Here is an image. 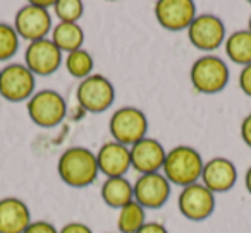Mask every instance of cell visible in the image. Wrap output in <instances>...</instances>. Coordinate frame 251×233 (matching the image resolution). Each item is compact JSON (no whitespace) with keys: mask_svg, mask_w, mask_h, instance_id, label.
<instances>
[{"mask_svg":"<svg viewBox=\"0 0 251 233\" xmlns=\"http://www.w3.org/2000/svg\"><path fill=\"white\" fill-rule=\"evenodd\" d=\"M0 69H2V67H0Z\"/></svg>","mask_w":251,"mask_h":233,"instance_id":"34","label":"cell"},{"mask_svg":"<svg viewBox=\"0 0 251 233\" xmlns=\"http://www.w3.org/2000/svg\"><path fill=\"white\" fill-rule=\"evenodd\" d=\"M177 208L186 219L200 223L213 214L217 208V199L215 194L208 191L201 182H196L181 189L177 195Z\"/></svg>","mask_w":251,"mask_h":233,"instance_id":"10","label":"cell"},{"mask_svg":"<svg viewBox=\"0 0 251 233\" xmlns=\"http://www.w3.org/2000/svg\"><path fill=\"white\" fill-rule=\"evenodd\" d=\"M150 122L143 110L133 105H126L112 111L108 120V132L112 141L131 148L148 136Z\"/></svg>","mask_w":251,"mask_h":233,"instance_id":"6","label":"cell"},{"mask_svg":"<svg viewBox=\"0 0 251 233\" xmlns=\"http://www.w3.org/2000/svg\"><path fill=\"white\" fill-rule=\"evenodd\" d=\"M147 223V209L131 201L117 211V233H136Z\"/></svg>","mask_w":251,"mask_h":233,"instance_id":"22","label":"cell"},{"mask_svg":"<svg viewBox=\"0 0 251 233\" xmlns=\"http://www.w3.org/2000/svg\"><path fill=\"white\" fill-rule=\"evenodd\" d=\"M25 233H59V228L47 219H33L31 225L25 230Z\"/></svg>","mask_w":251,"mask_h":233,"instance_id":"25","label":"cell"},{"mask_svg":"<svg viewBox=\"0 0 251 233\" xmlns=\"http://www.w3.org/2000/svg\"><path fill=\"white\" fill-rule=\"evenodd\" d=\"M55 0H29L28 4L18 9L14 16L16 33L21 40H26L28 43L38 42V40L49 38L53 28L52 9Z\"/></svg>","mask_w":251,"mask_h":233,"instance_id":"3","label":"cell"},{"mask_svg":"<svg viewBox=\"0 0 251 233\" xmlns=\"http://www.w3.org/2000/svg\"><path fill=\"white\" fill-rule=\"evenodd\" d=\"M248 4H250V5H251V0H250V2H248Z\"/></svg>","mask_w":251,"mask_h":233,"instance_id":"32","label":"cell"},{"mask_svg":"<svg viewBox=\"0 0 251 233\" xmlns=\"http://www.w3.org/2000/svg\"><path fill=\"white\" fill-rule=\"evenodd\" d=\"M52 12L59 22H79L84 14V4L81 0H55Z\"/></svg>","mask_w":251,"mask_h":233,"instance_id":"24","label":"cell"},{"mask_svg":"<svg viewBox=\"0 0 251 233\" xmlns=\"http://www.w3.org/2000/svg\"><path fill=\"white\" fill-rule=\"evenodd\" d=\"M95 154H97L98 171L105 178L126 177V173L131 170V153L129 148L124 144L110 139L101 144Z\"/></svg>","mask_w":251,"mask_h":233,"instance_id":"16","label":"cell"},{"mask_svg":"<svg viewBox=\"0 0 251 233\" xmlns=\"http://www.w3.org/2000/svg\"><path fill=\"white\" fill-rule=\"evenodd\" d=\"M100 195H101V201L105 202V206L119 211L126 204H129L131 201H134L133 182L127 177L105 178L100 187Z\"/></svg>","mask_w":251,"mask_h":233,"instance_id":"18","label":"cell"},{"mask_svg":"<svg viewBox=\"0 0 251 233\" xmlns=\"http://www.w3.org/2000/svg\"><path fill=\"white\" fill-rule=\"evenodd\" d=\"M36 93V76L25 62H9L0 69V98L9 103L28 101Z\"/></svg>","mask_w":251,"mask_h":233,"instance_id":"8","label":"cell"},{"mask_svg":"<svg viewBox=\"0 0 251 233\" xmlns=\"http://www.w3.org/2000/svg\"><path fill=\"white\" fill-rule=\"evenodd\" d=\"M186 35H188V42L191 43V46H195L205 55V53H213L220 46H224L227 29L219 16L205 12V14L196 16L195 21L186 29Z\"/></svg>","mask_w":251,"mask_h":233,"instance_id":"9","label":"cell"},{"mask_svg":"<svg viewBox=\"0 0 251 233\" xmlns=\"http://www.w3.org/2000/svg\"><path fill=\"white\" fill-rule=\"evenodd\" d=\"M224 52L227 59L239 67L251 64V33L248 29H237L227 35L224 43Z\"/></svg>","mask_w":251,"mask_h":233,"instance_id":"20","label":"cell"},{"mask_svg":"<svg viewBox=\"0 0 251 233\" xmlns=\"http://www.w3.org/2000/svg\"><path fill=\"white\" fill-rule=\"evenodd\" d=\"M77 106L88 113H103L110 110L115 101V86L103 74H91L79 81L76 87Z\"/></svg>","mask_w":251,"mask_h":233,"instance_id":"7","label":"cell"},{"mask_svg":"<svg viewBox=\"0 0 251 233\" xmlns=\"http://www.w3.org/2000/svg\"><path fill=\"white\" fill-rule=\"evenodd\" d=\"M107 233H112V232H107Z\"/></svg>","mask_w":251,"mask_h":233,"instance_id":"33","label":"cell"},{"mask_svg":"<svg viewBox=\"0 0 251 233\" xmlns=\"http://www.w3.org/2000/svg\"><path fill=\"white\" fill-rule=\"evenodd\" d=\"M25 65L36 77H47L55 74L64 65V53L50 38L28 43L25 50Z\"/></svg>","mask_w":251,"mask_h":233,"instance_id":"11","label":"cell"},{"mask_svg":"<svg viewBox=\"0 0 251 233\" xmlns=\"http://www.w3.org/2000/svg\"><path fill=\"white\" fill-rule=\"evenodd\" d=\"M131 153V170H136L140 175L157 173L164 168V161L167 156L165 146L155 137L147 136L129 148Z\"/></svg>","mask_w":251,"mask_h":233,"instance_id":"15","label":"cell"},{"mask_svg":"<svg viewBox=\"0 0 251 233\" xmlns=\"http://www.w3.org/2000/svg\"><path fill=\"white\" fill-rule=\"evenodd\" d=\"M31 221V209L23 199L14 195L0 199V233H25Z\"/></svg>","mask_w":251,"mask_h":233,"instance_id":"17","label":"cell"},{"mask_svg":"<svg viewBox=\"0 0 251 233\" xmlns=\"http://www.w3.org/2000/svg\"><path fill=\"white\" fill-rule=\"evenodd\" d=\"M203 185L213 194H226L232 191L237 182V167L226 156H213L205 161L200 178Z\"/></svg>","mask_w":251,"mask_h":233,"instance_id":"14","label":"cell"},{"mask_svg":"<svg viewBox=\"0 0 251 233\" xmlns=\"http://www.w3.org/2000/svg\"><path fill=\"white\" fill-rule=\"evenodd\" d=\"M134 201L145 209H160L167 204L172 194L171 182L162 171L140 175L133 182Z\"/></svg>","mask_w":251,"mask_h":233,"instance_id":"12","label":"cell"},{"mask_svg":"<svg viewBox=\"0 0 251 233\" xmlns=\"http://www.w3.org/2000/svg\"><path fill=\"white\" fill-rule=\"evenodd\" d=\"M246 29L251 33V16H250V19H248V28H246Z\"/></svg>","mask_w":251,"mask_h":233,"instance_id":"31","label":"cell"},{"mask_svg":"<svg viewBox=\"0 0 251 233\" xmlns=\"http://www.w3.org/2000/svg\"><path fill=\"white\" fill-rule=\"evenodd\" d=\"M57 173L60 180L71 189H86L97 182V154L90 148L71 146L62 151L57 160Z\"/></svg>","mask_w":251,"mask_h":233,"instance_id":"1","label":"cell"},{"mask_svg":"<svg viewBox=\"0 0 251 233\" xmlns=\"http://www.w3.org/2000/svg\"><path fill=\"white\" fill-rule=\"evenodd\" d=\"M244 187H246L248 194L251 195V165L248 167L246 173H244Z\"/></svg>","mask_w":251,"mask_h":233,"instance_id":"30","label":"cell"},{"mask_svg":"<svg viewBox=\"0 0 251 233\" xmlns=\"http://www.w3.org/2000/svg\"><path fill=\"white\" fill-rule=\"evenodd\" d=\"M189 81L200 94L212 96L222 93L230 81L229 64L215 53H205L193 62L189 69Z\"/></svg>","mask_w":251,"mask_h":233,"instance_id":"4","label":"cell"},{"mask_svg":"<svg viewBox=\"0 0 251 233\" xmlns=\"http://www.w3.org/2000/svg\"><path fill=\"white\" fill-rule=\"evenodd\" d=\"M203 165H205V160L196 148L189 144H177L167 149L162 173L171 182V185L182 189L200 182Z\"/></svg>","mask_w":251,"mask_h":233,"instance_id":"2","label":"cell"},{"mask_svg":"<svg viewBox=\"0 0 251 233\" xmlns=\"http://www.w3.org/2000/svg\"><path fill=\"white\" fill-rule=\"evenodd\" d=\"M237 84H239V89L246 96L251 98V64L246 67H241L239 76H237Z\"/></svg>","mask_w":251,"mask_h":233,"instance_id":"26","label":"cell"},{"mask_svg":"<svg viewBox=\"0 0 251 233\" xmlns=\"http://www.w3.org/2000/svg\"><path fill=\"white\" fill-rule=\"evenodd\" d=\"M64 67L71 74V77L83 81L95 74V59L86 48H79L64 55Z\"/></svg>","mask_w":251,"mask_h":233,"instance_id":"21","label":"cell"},{"mask_svg":"<svg viewBox=\"0 0 251 233\" xmlns=\"http://www.w3.org/2000/svg\"><path fill=\"white\" fill-rule=\"evenodd\" d=\"M21 38L11 22L0 21V62H11L19 50Z\"/></svg>","mask_w":251,"mask_h":233,"instance_id":"23","label":"cell"},{"mask_svg":"<svg viewBox=\"0 0 251 233\" xmlns=\"http://www.w3.org/2000/svg\"><path fill=\"white\" fill-rule=\"evenodd\" d=\"M49 38L55 43V46L64 55H67L71 52L84 48L86 35L79 22H55Z\"/></svg>","mask_w":251,"mask_h":233,"instance_id":"19","label":"cell"},{"mask_svg":"<svg viewBox=\"0 0 251 233\" xmlns=\"http://www.w3.org/2000/svg\"><path fill=\"white\" fill-rule=\"evenodd\" d=\"M136 233H169V230L160 221H147Z\"/></svg>","mask_w":251,"mask_h":233,"instance_id":"29","label":"cell"},{"mask_svg":"<svg viewBox=\"0 0 251 233\" xmlns=\"http://www.w3.org/2000/svg\"><path fill=\"white\" fill-rule=\"evenodd\" d=\"M59 233H95L86 223L83 221H71L59 228Z\"/></svg>","mask_w":251,"mask_h":233,"instance_id":"27","label":"cell"},{"mask_svg":"<svg viewBox=\"0 0 251 233\" xmlns=\"http://www.w3.org/2000/svg\"><path fill=\"white\" fill-rule=\"evenodd\" d=\"M153 14L160 28L177 33L189 28L198 16V9L193 0H158L153 7Z\"/></svg>","mask_w":251,"mask_h":233,"instance_id":"13","label":"cell"},{"mask_svg":"<svg viewBox=\"0 0 251 233\" xmlns=\"http://www.w3.org/2000/svg\"><path fill=\"white\" fill-rule=\"evenodd\" d=\"M26 111L35 126L42 129H53L66 120L69 106L66 98L59 91L47 87V89H38L26 101Z\"/></svg>","mask_w":251,"mask_h":233,"instance_id":"5","label":"cell"},{"mask_svg":"<svg viewBox=\"0 0 251 233\" xmlns=\"http://www.w3.org/2000/svg\"><path fill=\"white\" fill-rule=\"evenodd\" d=\"M239 136H241V141H243L248 148H251V113H248L246 117L241 120Z\"/></svg>","mask_w":251,"mask_h":233,"instance_id":"28","label":"cell"}]
</instances>
